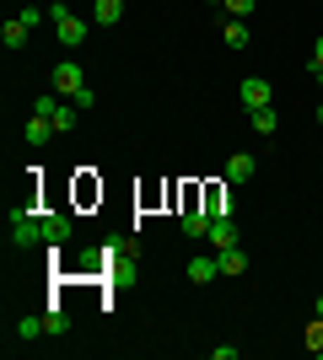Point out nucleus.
<instances>
[{
	"mask_svg": "<svg viewBox=\"0 0 323 360\" xmlns=\"http://www.w3.org/2000/svg\"><path fill=\"white\" fill-rule=\"evenodd\" d=\"M221 38H227V49H248V22H243V16H227Z\"/></svg>",
	"mask_w": 323,
	"mask_h": 360,
	"instance_id": "obj_12",
	"label": "nucleus"
},
{
	"mask_svg": "<svg viewBox=\"0 0 323 360\" xmlns=\"http://www.w3.org/2000/svg\"><path fill=\"white\" fill-rule=\"evenodd\" d=\"M215 264H221V274H243L248 269V253H243V248H221Z\"/></svg>",
	"mask_w": 323,
	"mask_h": 360,
	"instance_id": "obj_11",
	"label": "nucleus"
},
{
	"mask_svg": "<svg viewBox=\"0 0 323 360\" xmlns=\"http://www.w3.org/2000/svg\"><path fill=\"white\" fill-rule=\"evenodd\" d=\"M0 44H6V49H22V44H27V27H22V16L0 27Z\"/></svg>",
	"mask_w": 323,
	"mask_h": 360,
	"instance_id": "obj_15",
	"label": "nucleus"
},
{
	"mask_svg": "<svg viewBox=\"0 0 323 360\" xmlns=\"http://www.w3.org/2000/svg\"><path fill=\"white\" fill-rule=\"evenodd\" d=\"M318 124H323V108H318Z\"/></svg>",
	"mask_w": 323,
	"mask_h": 360,
	"instance_id": "obj_26",
	"label": "nucleus"
},
{
	"mask_svg": "<svg viewBox=\"0 0 323 360\" xmlns=\"http://www.w3.org/2000/svg\"><path fill=\"white\" fill-rule=\"evenodd\" d=\"M54 124H60V135H70V129L81 124V108L76 103H60V108H54Z\"/></svg>",
	"mask_w": 323,
	"mask_h": 360,
	"instance_id": "obj_14",
	"label": "nucleus"
},
{
	"mask_svg": "<svg viewBox=\"0 0 323 360\" xmlns=\"http://www.w3.org/2000/svg\"><path fill=\"white\" fill-rule=\"evenodd\" d=\"M210 6H227V0H210Z\"/></svg>",
	"mask_w": 323,
	"mask_h": 360,
	"instance_id": "obj_25",
	"label": "nucleus"
},
{
	"mask_svg": "<svg viewBox=\"0 0 323 360\" xmlns=\"http://www.w3.org/2000/svg\"><path fill=\"white\" fill-rule=\"evenodd\" d=\"M44 22H49V6H22V27H44Z\"/></svg>",
	"mask_w": 323,
	"mask_h": 360,
	"instance_id": "obj_16",
	"label": "nucleus"
},
{
	"mask_svg": "<svg viewBox=\"0 0 323 360\" xmlns=\"http://www.w3.org/2000/svg\"><path fill=\"white\" fill-rule=\"evenodd\" d=\"M312 65H323V38H318V44H312Z\"/></svg>",
	"mask_w": 323,
	"mask_h": 360,
	"instance_id": "obj_22",
	"label": "nucleus"
},
{
	"mask_svg": "<svg viewBox=\"0 0 323 360\" xmlns=\"http://www.w3.org/2000/svg\"><path fill=\"white\" fill-rule=\"evenodd\" d=\"M54 91H60V97H76V91H87V75H81L76 60L54 65Z\"/></svg>",
	"mask_w": 323,
	"mask_h": 360,
	"instance_id": "obj_3",
	"label": "nucleus"
},
{
	"mask_svg": "<svg viewBox=\"0 0 323 360\" xmlns=\"http://www.w3.org/2000/svg\"><path fill=\"white\" fill-rule=\"evenodd\" d=\"M215 274H221V264H215V258H189V280H194V285H210Z\"/></svg>",
	"mask_w": 323,
	"mask_h": 360,
	"instance_id": "obj_9",
	"label": "nucleus"
},
{
	"mask_svg": "<svg viewBox=\"0 0 323 360\" xmlns=\"http://www.w3.org/2000/svg\"><path fill=\"white\" fill-rule=\"evenodd\" d=\"M253 172H259V162H253L248 150H237V156H232V162H227V183H248V178H253Z\"/></svg>",
	"mask_w": 323,
	"mask_h": 360,
	"instance_id": "obj_8",
	"label": "nucleus"
},
{
	"mask_svg": "<svg viewBox=\"0 0 323 360\" xmlns=\"http://www.w3.org/2000/svg\"><path fill=\"white\" fill-rule=\"evenodd\" d=\"M318 317H323V296H318Z\"/></svg>",
	"mask_w": 323,
	"mask_h": 360,
	"instance_id": "obj_24",
	"label": "nucleus"
},
{
	"mask_svg": "<svg viewBox=\"0 0 323 360\" xmlns=\"http://www.w3.org/2000/svg\"><path fill=\"white\" fill-rule=\"evenodd\" d=\"M312 81H318V86H323V65H312Z\"/></svg>",
	"mask_w": 323,
	"mask_h": 360,
	"instance_id": "obj_23",
	"label": "nucleus"
},
{
	"mask_svg": "<svg viewBox=\"0 0 323 360\" xmlns=\"http://www.w3.org/2000/svg\"><path fill=\"white\" fill-rule=\"evenodd\" d=\"M38 221H44V242H49V248L70 242V231H76V221H70V215H38Z\"/></svg>",
	"mask_w": 323,
	"mask_h": 360,
	"instance_id": "obj_5",
	"label": "nucleus"
},
{
	"mask_svg": "<svg viewBox=\"0 0 323 360\" xmlns=\"http://www.w3.org/2000/svg\"><path fill=\"white\" fill-rule=\"evenodd\" d=\"M243 103H248V113H253V108H270V81H264V75H248L243 81Z\"/></svg>",
	"mask_w": 323,
	"mask_h": 360,
	"instance_id": "obj_7",
	"label": "nucleus"
},
{
	"mask_svg": "<svg viewBox=\"0 0 323 360\" xmlns=\"http://www.w3.org/2000/svg\"><path fill=\"white\" fill-rule=\"evenodd\" d=\"M11 242H16V248H32V242H44V221H38L32 210H16V215H11Z\"/></svg>",
	"mask_w": 323,
	"mask_h": 360,
	"instance_id": "obj_1",
	"label": "nucleus"
},
{
	"mask_svg": "<svg viewBox=\"0 0 323 360\" xmlns=\"http://www.w3.org/2000/svg\"><path fill=\"white\" fill-rule=\"evenodd\" d=\"M308 349H312V355L323 349V317H312V323H308Z\"/></svg>",
	"mask_w": 323,
	"mask_h": 360,
	"instance_id": "obj_19",
	"label": "nucleus"
},
{
	"mask_svg": "<svg viewBox=\"0 0 323 360\" xmlns=\"http://www.w3.org/2000/svg\"><path fill=\"white\" fill-rule=\"evenodd\" d=\"M70 103H76V108H81V113H87V108H97V91H92V86H87V91H76V97H70Z\"/></svg>",
	"mask_w": 323,
	"mask_h": 360,
	"instance_id": "obj_21",
	"label": "nucleus"
},
{
	"mask_svg": "<svg viewBox=\"0 0 323 360\" xmlns=\"http://www.w3.org/2000/svg\"><path fill=\"white\" fill-rule=\"evenodd\" d=\"M54 38H60L65 49H81L87 38H92V22H81V16H60V22H54Z\"/></svg>",
	"mask_w": 323,
	"mask_h": 360,
	"instance_id": "obj_2",
	"label": "nucleus"
},
{
	"mask_svg": "<svg viewBox=\"0 0 323 360\" xmlns=\"http://www.w3.org/2000/svg\"><path fill=\"white\" fill-rule=\"evenodd\" d=\"M253 6H259V0H227V16H243V22H248V16H253Z\"/></svg>",
	"mask_w": 323,
	"mask_h": 360,
	"instance_id": "obj_20",
	"label": "nucleus"
},
{
	"mask_svg": "<svg viewBox=\"0 0 323 360\" xmlns=\"http://www.w3.org/2000/svg\"><path fill=\"white\" fill-rule=\"evenodd\" d=\"M119 16H124V0H97V6H92V22H97V27H113Z\"/></svg>",
	"mask_w": 323,
	"mask_h": 360,
	"instance_id": "obj_10",
	"label": "nucleus"
},
{
	"mask_svg": "<svg viewBox=\"0 0 323 360\" xmlns=\"http://www.w3.org/2000/svg\"><path fill=\"white\" fill-rule=\"evenodd\" d=\"M248 124H253V129H259V135H275V129H280V119H275V108H253V113H248Z\"/></svg>",
	"mask_w": 323,
	"mask_h": 360,
	"instance_id": "obj_13",
	"label": "nucleus"
},
{
	"mask_svg": "<svg viewBox=\"0 0 323 360\" xmlns=\"http://www.w3.org/2000/svg\"><path fill=\"white\" fill-rule=\"evenodd\" d=\"M205 237L215 242V253H221V248H237V226H232V215H215V221H210V231H205Z\"/></svg>",
	"mask_w": 323,
	"mask_h": 360,
	"instance_id": "obj_6",
	"label": "nucleus"
},
{
	"mask_svg": "<svg viewBox=\"0 0 323 360\" xmlns=\"http://www.w3.org/2000/svg\"><path fill=\"white\" fill-rule=\"evenodd\" d=\"M22 135H27V146H49V140L60 135V124L49 119V113H38V108H32V119H27V129H22Z\"/></svg>",
	"mask_w": 323,
	"mask_h": 360,
	"instance_id": "obj_4",
	"label": "nucleus"
},
{
	"mask_svg": "<svg viewBox=\"0 0 323 360\" xmlns=\"http://www.w3.org/2000/svg\"><path fill=\"white\" fill-rule=\"evenodd\" d=\"M44 323H49V333H54V339H60V333H70V317H65L60 307H49V317H44Z\"/></svg>",
	"mask_w": 323,
	"mask_h": 360,
	"instance_id": "obj_17",
	"label": "nucleus"
},
{
	"mask_svg": "<svg viewBox=\"0 0 323 360\" xmlns=\"http://www.w3.org/2000/svg\"><path fill=\"white\" fill-rule=\"evenodd\" d=\"M16 333H22V339H38V333H49V323H44V317H22Z\"/></svg>",
	"mask_w": 323,
	"mask_h": 360,
	"instance_id": "obj_18",
	"label": "nucleus"
}]
</instances>
